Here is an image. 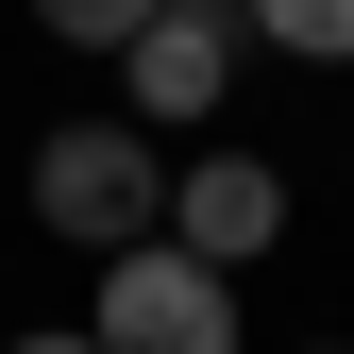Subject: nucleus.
<instances>
[{
	"instance_id": "nucleus-1",
	"label": "nucleus",
	"mask_w": 354,
	"mask_h": 354,
	"mask_svg": "<svg viewBox=\"0 0 354 354\" xmlns=\"http://www.w3.org/2000/svg\"><path fill=\"white\" fill-rule=\"evenodd\" d=\"M34 219L68 253H136V236H169V152L136 118H68V136H34Z\"/></svg>"
},
{
	"instance_id": "nucleus-6",
	"label": "nucleus",
	"mask_w": 354,
	"mask_h": 354,
	"mask_svg": "<svg viewBox=\"0 0 354 354\" xmlns=\"http://www.w3.org/2000/svg\"><path fill=\"white\" fill-rule=\"evenodd\" d=\"M34 17H51L68 51H136V34H152V0H34Z\"/></svg>"
},
{
	"instance_id": "nucleus-7",
	"label": "nucleus",
	"mask_w": 354,
	"mask_h": 354,
	"mask_svg": "<svg viewBox=\"0 0 354 354\" xmlns=\"http://www.w3.org/2000/svg\"><path fill=\"white\" fill-rule=\"evenodd\" d=\"M17 354H102V337H17Z\"/></svg>"
},
{
	"instance_id": "nucleus-3",
	"label": "nucleus",
	"mask_w": 354,
	"mask_h": 354,
	"mask_svg": "<svg viewBox=\"0 0 354 354\" xmlns=\"http://www.w3.org/2000/svg\"><path fill=\"white\" fill-rule=\"evenodd\" d=\"M270 236H287V169H253V152H186V169H169V253L253 270Z\"/></svg>"
},
{
	"instance_id": "nucleus-2",
	"label": "nucleus",
	"mask_w": 354,
	"mask_h": 354,
	"mask_svg": "<svg viewBox=\"0 0 354 354\" xmlns=\"http://www.w3.org/2000/svg\"><path fill=\"white\" fill-rule=\"evenodd\" d=\"M84 337L102 354H236V270H203V253H102V304H84Z\"/></svg>"
},
{
	"instance_id": "nucleus-8",
	"label": "nucleus",
	"mask_w": 354,
	"mask_h": 354,
	"mask_svg": "<svg viewBox=\"0 0 354 354\" xmlns=\"http://www.w3.org/2000/svg\"><path fill=\"white\" fill-rule=\"evenodd\" d=\"M169 17H236V0H169Z\"/></svg>"
},
{
	"instance_id": "nucleus-4",
	"label": "nucleus",
	"mask_w": 354,
	"mask_h": 354,
	"mask_svg": "<svg viewBox=\"0 0 354 354\" xmlns=\"http://www.w3.org/2000/svg\"><path fill=\"white\" fill-rule=\"evenodd\" d=\"M118 84H136V136H203L219 84H236V17H169L152 0V34L118 51Z\"/></svg>"
},
{
	"instance_id": "nucleus-5",
	"label": "nucleus",
	"mask_w": 354,
	"mask_h": 354,
	"mask_svg": "<svg viewBox=\"0 0 354 354\" xmlns=\"http://www.w3.org/2000/svg\"><path fill=\"white\" fill-rule=\"evenodd\" d=\"M236 34H270L304 68H354V0H236Z\"/></svg>"
}]
</instances>
